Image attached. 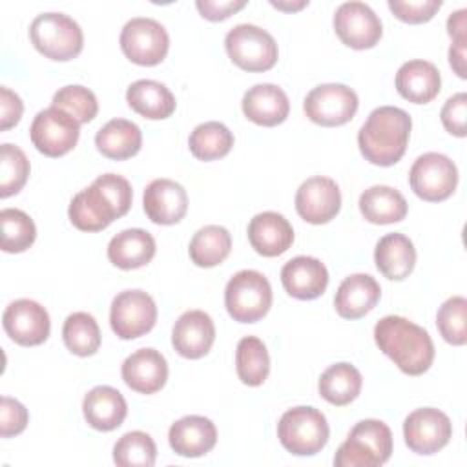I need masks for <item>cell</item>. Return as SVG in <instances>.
<instances>
[{
	"label": "cell",
	"mask_w": 467,
	"mask_h": 467,
	"mask_svg": "<svg viewBox=\"0 0 467 467\" xmlns=\"http://www.w3.org/2000/svg\"><path fill=\"white\" fill-rule=\"evenodd\" d=\"M131 201L133 190L130 181L117 173H104L71 199L67 215L77 230L100 232L115 219L126 215Z\"/></svg>",
	"instance_id": "6da1fadb"
},
{
	"label": "cell",
	"mask_w": 467,
	"mask_h": 467,
	"mask_svg": "<svg viewBox=\"0 0 467 467\" xmlns=\"http://www.w3.org/2000/svg\"><path fill=\"white\" fill-rule=\"evenodd\" d=\"M374 341L409 376H421L434 361V345L429 332L407 317H381L374 327Z\"/></svg>",
	"instance_id": "7a4b0ae2"
},
{
	"label": "cell",
	"mask_w": 467,
	"mask_h": 467,
	"mask_svg": "<svg viewBox=\"0 0 467 467\" xmlns=\"http://www.w3.org/2000/svg\"><path fill=\"white\" fill-rule=\"evenodd\" d=\"M410 128V115L401 108L379 106L372 109L358 131L361 155L376 166L396 164L405 155Z\"/></svg>",
	"instance_id": "3957f363"
},
{
	"label": "cell",
	"mask_w": 467,
	"mask_h": 467,
	"mask_svg": "<svg viewBox=\"0 0 467 467\" xmlns=\"http://www.w3.org/2000/svg\"><path fill=\"white\" fill-rule=\"evenodd\" d=\"M392 454V432L381 420H361L334 456L336 467H378Z\"/></svg>",
	"instance_id": "277c9868"
},
{
	"label": "cell",
	"mask_w": 467,
	"mask_h": 467,
	"mask_svg": "<svg viewBox=\"0 0 467 467\" xmlns=\"http://www.w3.org/2000/svg\"><path fill=\"white\" fill-rule=\"evenodd\" d=\"M29 36L46 58L67 62L80 55L84 35L80 26L64 13H42L29 26Z\"/></svg>",
	"instance_id": "5b68a950"
},
{
	"label": "cell",
	"mask_w": 467,
	"mask_h": 467,
	"mask_svg": "<svg viewBox=\"0 0 467 467\" xmlns=\"http://www.w3.org/2000/svg\"><path fill=\"white\" fill-rule=\"evenodd\" d=\"M330 429L327 418L316 407L288 409L277 423L281 445L296 456H314L328 441Z\"/></svg>",
	"instance_id": "8992f818"
},
{
	"label": "cell",
	"mask_w": 467,
	"mask_h": 467,
	"mask_svg": "<svg viewBox=\"0 0 467 467\" xmlns=\"http://www.w3.org/2000/svg\"><path fill=\"white\" fill-rule=\"evenodd\" d=\"M224 306L234 321L255 323L272 306V286L257 270H239L224 288Z\"/></svg>",
	"instance_id": "52a82bcc"
},
{
	"label": "cell",
	"mask_w": 467,
	"mask_h": 467,
	"mask_svg": "<svg viewBox=\"0 0 467 467\" xmlns=\"http://www.w3.org/2000/svg\"><path fill=\"white\" fill-rule=\"evenodd\" d=\"M230 60L252 73L268 71L277 62V44L274 36L255 24H237L224 36Z\"/></svg>",
	"instance_id": "ba28073f"
},
{
	"label": "cell",
	"mask_w": 467,
	"mask_h": 467,
	"mask_svg": "<svg viewBox=\"0 0 467 467\" xmlns=\"http://www.w3.org/2000/svg\"><path fill=\"white\" fill-rule=\"evenodd\" d=\"M412 192L427 201L440 202L449 199L458 184V168L443 153L429 151L420 155L409 171Z\"/></svg>",
	"instance_id": "9c48e42d"
},
{
	"label": "cell",
	"mask_w": 467,
	"mask_h": 467,
	"mask_svg": "<svg viewBox=\"0 0 467 467\" xmlns=\"http://www.w3.org/2000/svg\"><path fill=\"white\" fill-rule=\"evenodd\" d=\"M120 49L133 64L157 66L168 55L170 36L161 22L135 16L120 31Z\"/></svg>",
	"instance_id": "30bf717a"
},
{
	"label": "cell",
	"mask_w": 467,
	"mask_h": 467,
	"mask_svg": "<svg viewBox=\"0 0 467 467\" xmlns=\"http://www.w3.org/2000/svg\"><path fill=\"white\" fill-rule=\"evenodd\" d=\"M359 106L358 95L345 84H319L308 91L303 100L305 115L319 126H343L356 115Z\"/></svg>",
	"instance_id": "8fae6325"
},
{
	"label": "cell",
	"mask_w": 467,
	"mask_h": 467,
	"mask_svg": "<svg viewBox=\"0 0 467 467\" xmlns=\"http://www.w3.org/2000/svg\"><path fill=\"white\" fill-rule=\"evenodd\" d=\"M78 135L80 124L69 113L55 106L38 111L29 128L33 146L46 157L69 153L77 146Z\"/></svg>",
	"instance_id": "7c38bea8"
},
{
	"label": "cell",
	"mask_w": 467,
	"mask_h": 467,
	"mask_svg": "<svg viewBox=\"0 0 467 467\" xmlns=\"http://www.w3.org/2000/svg\"><path fill=\"white\" fill-rule=\"evenodd\" d=\"M157 323V305L144 290L119 292L109 308L111 330L120 339H135L148 334Z\"/></svg>",
	"instance_id": "4fadbf2b"
},
{
	"label": "cell",
	"mask_w": 467,
	"mask_h": 467,
	"mask_svg": "<svg viewBox=\"0 0 467 467\" xmlns=\"http://www.w3.org/2000/svg\"><path fill=\"white\" fill-rule=\"evenodd\" d=\"M452 436V423L445 412L434 407L412 410L403 421V438L416 454H434L441 451Z\"/></svg>",
	"instance_id": "5bb4252c"
},
{
	"label": "cell",
	"mask_w": 467,
	"mask_h": 467,
	"mask_svg": "<svg viewBox=\"0 0 467 467\" xmlns=\"http://www.w3.org/2000/svg\"><path fill=\"white\" fill-rule=\"evenodd\" d=\"M334 31L345 46L370 49L379 42L383 26L379 16L365 2H345L334 13Z\"/></svg>",
	"instance_id": "9a60e30c"
},
{
	"label": "cell",
	"mask_w": 467,
	"mask_h": 467,
	"mask_svg": "<svg viewBox=\"0 0 467 467\" xmlns=\"http://www.w3.org/2000/svg\"><path fill=\"white\" fill-rule=\"evenodd\" d=\"M5 334L22 347L42 345L51 330L47 310L33 299H16L9 303L2 316Z\"/></svg>",
	"instance_id": "2e32d148"
},
{
	"label": "cell",
	"mask_w": 467,
	"mask_h": 467,
	"mask_svg": "<svg viewBox=\"0 0 467 467\" xmlns=\"http://www.w3.org/2000/svg\"><path fill=\"white\" fill-rule=\"evenodd\" d=\"M339 210L341 192L330 177H308L296 192V212L310 224H325L332 221Z\"/></svg>",
	"instance_id": "e0dca14e"
},
{
	"label": "cell",
	"mask_w": 467,
	"mask_h": 467,
	"mask_svg": "<svg viewBox=\"0 0 467 467\" xmlns=\"http://www.w3.org/2000/svg\"><path fill=\"white\" fill-rule=\"evenodd\" d=\"M215 341V327L204 310H188L179 316L171 330L175 352L186 359L206 356Z\"/></svg>",
	"instance_id": "ac0fdd59"
},
{
	"label": "cell",
	"mask_w": 467,
	"mask_h": 467,
	"mask_svg": "<svg viewBox=\"0 0 467 467\" xmlns=\"http://www.w3.org/2000/svg\"><path fill=\"white\" fill-rule=\"evenodd\" d=\"M142 206L151 223L175 224L186 215L188 193L171 179H155L144 190Z\"/></svg>",
	"instance_id": "d6986e66"
},
{
	"label": "cell",
	"mask_w": 467,
	"mask_h": 467,
	"mask_svg": "<svg viewBox=\"0 0 467 467\" xmlns=\"http://www.w3.org/2000/svg\"><path fill=\"white\" fill-rule=\"evenodd\" d=\"M281 283L288 296L310 301L327 290L328 270L317 257L297 255L281 268Z\"/></svg>",
	"instance_id": "ffe728a7"
},
{
	"label": "cell",
	"mask_w": 467,
	"mask_h": 467,
	"mask_svg": "<svg viewBox=\"0 0 467 467\" xmlns=\"http://www.w3.org/2000/svg\"><path fill=\"white\" fill-rule=\"evenodd\" d=\"M124 383L139 394H155L168 379L166 358L155 348L131 352L120 368Z\"/></svg>",
	"instance_id": "44dd1931"
},
{
	"label": "cell",
	"mask_w": 467,
	"mask_h": 467,
	"mask_svg": "<svg viewBox=\"0 0 467 467\" xmlns=\"http://www.w3.org/2000/svg\"><path fill=\"white\" fill-rule=\"evenodd\" d=\"M168 441L173 452L184 458H199L217 443V429L212 420L197 414L184 416L171 423Z\"/></svg>",
	"instance_id": "7402d4cb"
},
{
	"label": "cell",
	"mask_w": 467,
	"mask_h": 467,
	"mask_svg": "<svg viewBox=\"0 0 467 467\" xmlns=\"http://www.w3.org/2000/svg\"><path fill=\"white\" fill-rule=\"evenodd\" d=\"M248 241L259 255L277 257L292 246L294 228L285 215L261 212L248 223Z\"/></svg>",
	"instance_id": "603a6c76"
},
{
	"label": "cell",
	"mask_w": 467,
	"mask_h": 467,
	"mask_svg": "<svg viewBox=\"0 0 467 467\" xmlns=\"http://www.w3.org/2000/svg\"><path fill=\"white\" fill-rule=\"evenodd\" d=\"M241 108L244 117L254 124L272 128L286 120L290 102L279 86L255 84L243 95Z\"/></svg>",
	"instance_id": "cb8c5ba5"
},
{
	"label": "cell",
	"mask_w": 467,
	"mask_h": 467,
	"mask_svg": "<svg viewBox=\"0 0 467 467\" xmlns=\"http://www.w3.org/2000/svg\"><path fill=\"white\" fill-rule=\"evenodd\" d=\"M381 297L379 283L368 274H352L337 286L334 306L345 319H359L368 314Z\"/></svg>",
	"instance_id": "d4e9b609"
},
{
	"label": "cell",
	"mask_w": 467,
	"mask_h": 467,
	"mask_svg": "<svg viewBox=\"0 0 467 467\" xmlns=\"http://www.w3.org/2000/svg\"><path fill=\"white\" fill-rule=\"evenodd\" d=\"M82 412L89 427L95 431L109 432L122 425L128 414V403L117 389L109 385H99L84 396Z\"/></svg>",
	"instance_id": "484cf974"
},
{
	"label": "cell",
	"mask_w": 467,
	"mask_h": 467,
	"mask_svg": "<svg viewBox=\"0 0 467 467\" xmlns=\"http://www.w3.org/2000/svg\"><path fill=\"white\" fill-rule=\"evenodd\" d=\"M396 89L409 102L427 104L441 89L440 71L429 60H409L396 73Z\"/></svg>",
	"instance_id": "4316f807"
},
{
	"label": "cell",
	"mask_w": 467,
	"mask_h": 467,
	"mask_svg": "<svg viewBox=\"0 0 467 467\" xmlns=\"http://www.w3.org/2000/svg\"><path fill=\"white\" fill-rule=\"evenodd\" d=\"M155 255V239L142 228H126L111 237L108 244V259L122 270L146 266Z\"/></svg>",
	"instance_id": "83f0119b"
},
{
	"label": "cell",
	"mask_w": 467,
	"mask_h": 467,
	"mask_svg": "<svg viewBox=\"0 0 467 467\" xmlns=\"http://www.w3.org/2000/svg\"><path fill=\"white\" fill-rule=\"evenodd\" d=\"M374 263L387 279L403 281L414 270L416 248L407 235L400 232L387 234L374 248Z\"/></svg>",
	"instance_id": "f1b7e54d"
},
{
	"label": "cell",
	"mask_w": 467,
	"mask_h": 467,
	"mask_svg": "<svg viewBox=\"0 0 467 467\" xmlns=\"http://www.w3.org/2000/svg\"><path fill=\"white\" fill-rule=\"evenodd\" d=\"M128 106L150 120L168 119L175 111L173 93L161 82L151 78H140L128 86L126 89Z\"/></svg>",
	"instance_id": "f546056e"
},
{
	"label": "cell",
	"mask_w": 467,
	"mask_h": 467,
	"mask_svg": "<svg viewBox=\"0 0 467 467\" xmlns=\"http://www.w3.org/2000/svg\"><path fill=\"white\" fill-rule=\"evenodd\" d=\"M95 146L108 159L126 161L139 153L142 146V133L131 120L111 119L97 131Z\"/></svg>",
	"instance_id": "4dcf8cb0"
},
{
	"label": "cell",
	"mask_w": 467,
	"mask_h": 467,
	"mask_svg": "<svg viewBox=\"0 0 467 467\" xmlns=\"http://www.w3.org/2000/svg\"><path fill=\"white\" fill-rule=\"evenodd\" d=\"M359 212L372 224L400 223L407 215L405 197L392 186L376 184L359 195Z\"/></svg>",
	"instance_id": "1f68e13d"
},
{
	"label": "cell",
	"mask_w": 467,
	"mask_h": 467,
	"mask_svg": "<svg viewBox=\"0 0 467 467\" xmlns=\"http://www.w3.org/2000/svg\"><path fill=\"white\" fill-rule=\"evenodd\" d=\"M361 385H363L361 372L354 365L341 361V363L330 365L319 376L317 390H319V396L330 405L345 407L359 396Z\"/></svg>",
	"instance_id": "d6a6232c"
},
{
	"label": "cell",
	"mask_w": 467,
	"mask_h": 467,
	"mask_svg": "<svg viewBox=\"0 0 467 467\" xmlns=\"http://www.w3.org/2000/svg\"><path fill=\"white\" fill-rule=\"evenodd\" d=\"M232 250V235L224 226L208 224L199 228L188 246V254L193 265L201 268H212L221 265Z\"/></svg>",
	"instance_id": "836d02e7"
},
{
	"label": "cell",
	"mask_w": 467,
	"mask_h": 467,
	"mask_svg": "<svg viewBox=\"0 0 467 467\" xmlns=\"http://www.w3.org/2000/svg\"><path fill=\"white\" fill-rule=\"evenodd\" d=\"M235 370L239 379L248 387L265 383L270 372V356L265 343L255 336H244L237 343Z\"/></svg>",
	"instance_id": "e575fe53"
},
{
	"label": "cell",
	"mask_w": 467,
	"mask_h": 467,
	"mask_svg": "<svg viewBox=\"0 0 467 467\" xmlns=\"http://www.w3.org/2000/svg\"><path fill=\"white\" fill-rule=\"evenodd\" d=\"M190 151L199 161H217L230 153L234 146V133L217 120L202 122L193 128L188 139Z\"/></svg>",
	"instance_id": "d590c367"
},
{
	"label": "cell",
	"mask_w": 467,
	"mask_h": 467,
	"mask_svg": "<svg viewBox=\"0 0 467 467\" xmlns=\"http://www.w3.org/2000/svg\"><path fill=\"white\" fill-rule=\"evenodd\" d=\"M62 339L67 350L75 356H93L100 347V328L97 319L88 312L69 314L62 327Z\"/></svg>",
	"instance_id": "8d00e7d4"
},
{
	"label": "cell",
	"mask_w": 467,
	"mask_h": 467,
	"mask_svg": "<svg viewBox=\"0 0 467 467\" xmlns=\"http://www.w3.org/2000/svg\"><path fill=\"white\" fill-rule=\"evenodd\" d=\"M155 458V441L148 432L142 431H130L113 445V462L119 467H151Z\"/></svg>",
	"instance_id": "74e56055"
},
{
	"label": "cell",
	"mask_w": 467,
	"mask_h": 467,
	"mask_svg": "<svg viewBox=\"0 0 467 467\" xmlns=\"http://www.w3.org/2000/svg\"><path fill=\"white\" fill-rule=\"evenodd\" d=\"M2 224V250L5 254L26 252L36 239V226L33 219L18 208H4L0 212Z\"/></svg>",
	"instance_id": "f35d334b"
},
{
	"label": "cell",
	"mask_w": 467,
	"mask_h": 467,
	"mask_svg": "<svg viewBox=\"0 0 467 467\" xmlns=\"http://www.w3.org/2000/svg\"><path fill=\"white\" fill-rule=\"evenodd\" d=\"M29 161L26 153L9 142L0 148V197H11L18 193L29 177Z\"/></svg>",
	"instance_id": "ab89813d"
},
{
	"label": "cell",
	"mask_w": 467,
	"mask_h": 467,
	"mask_svg": "<svg viewBox=\"0 0 467 467\" xmlns=\"http://www.w3.org/2000/svg\"><path fill=\"white\" fill-rule=\"evenodd\" d=\"M436 327L440 336L454 345L467 343V299L463 296H452L441 303L436 314Z\"/></svg>",
	"instance_id": "60d3db41"
},
{
	"label": "cell",
	"mask_w": 467,
	"mask_h": 467,
	"mask_svg": "<svg viewBox=\"0 0 467 467\" xmlns=\"http://www.w3.org/2000/svg\"><path fill=\"white\" fill-rule=\"evenodd\" d=\"M51 106L69 113L78 124L91 122L99 113V102L89 88L80 84H69L60 88L51 100Z\"/></svg>",
	"instance_id": "b9f144b4"
},
{
	"label": "cell",
	"mask_w": 467,
	"mask_h": 467,
	"mask_svg": "<svg viewBox=\"0 0 467 467\" xmlns=\"http://www.w3.org/2000/svg\"><path fill=\"white\" fill-rule=\"evenodd\" d=\"M387 5L398 20L407 24H423L436 15V11L441 7V0H389Z\"/></svg>",
	"instance_id": "7bdbcfd3"
},
{
	"label": "cell",
	"mask_w": 467,
	"mask_h": 467,
	"mask_svg": "<svg viewBox=\"0 0 467 467\" xmlns=\"http://www.w3.org/2000/svg\"><path fill=\"white\" fill-rule=\"evenodd\" d=\"M29 421L27 409L15 398H0V436L11 438L20 434Z\"/></svg>",
	"instance_id": "ee69618b"
},
{
	"label": "cell",
	"mask_w": 467,
	"mask_h": 467,
	"mask_svg": "<svg viewBox=\"0 0 467 467\" xmlns=\"http://www.w3.org/2000/svg\"><path fill=\"white\" fill-rule=\"evenodd\" d=\"M443 128L454 137H465V119H467V95L463 91L449 97L440 111Z\"/></svg>",
	"instance_id": "f6af8a7d"
},
{
	"label": "cell",
	"mask_w": 467,
	"mask_h": 467,
	"mask_svg": "<svg viewBox=\"0 0 467 467\" xmlns=\"http://www.w3.org/2000/svg\"><path fill=\"white\" fill-rule=\"evenodd\" d=\"M22 113H24L22 99L9 88L2 86L0 88V130L7 131L15 124H18Z\"/></svg>",
	"instance_id": "bcb514c9"
},
{
	"label": "cell",
	"mask_w": 467,
	"mask_h": 467,
	"mask_svg": "<svg viewBox=\"0 0 467 467\" xmlns=\"http://www.w3.org/2000/svg\"><path fill=\"white\" fill-rule=\"evenodd\" d=\"M246 5V0H226V2H217V0H197L195 7L199 9L201 16L212 22H221L226 20L230 15L241 11Z\"/></svg>",
	"instance_id": "7dc6e473"
},
{
	"label": "cell",
	"mask_w": 467,
	"mask_h": 467,
	"mask_svg": "<svg viewBox=\"0 0 467 467\" xmlns=\"http://www.w3.org/2000/svg\"><path fill=\"white\" fill-rule=\"evenodd\" d=\"M467 9H458L447 18V33L452 38V44H462L467 40Z\"/></svg>",
	"instance_id": "c3c4849f"
},
{
	"label": "cell",
	"mask_w": 467,
	"mask_h": 467,
	"mask_svg": "<svg viewBox=\"0 0 467 467\" xmlns=\"http://www.w3.org/2000/svg\"><path fill=\"white\" fill-rule=\"evenodd\" d=\"M449 64L454 69V73L460 78L467 77V69H465V42L462 44H452L449 47Z\"/></svg>",
	"instance_id": "681fc988"
},
{
	"label": "cell",
	"mask_w": 467,
	"mask_h": 467,
	"mask_svg": "<svg viewBox=\"0 0 467 467\" xmlns=\"http://www.w3.org/2000/svg\"><path fill=\"white\" fill-rule=\"evenodd\" d=\"M270 4L277 9H281V11H299L305 5H308V0H301V2H275V0H272Z\"/></svg>",
	"instance_id": "f907efd6"
}]
</instances>
